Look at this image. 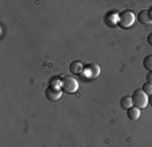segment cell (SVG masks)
Returning a JSON list of instances; mask_svg holds the SVG:
<instances>
[{"label": "cell", "instance_id": "cell-7", "mask_svg": "<svg viewBox=\"0 0 152 147\" xmlns=\"http://www.w3.org/2000/svg\"><path fill=\"white\" fill-rule=\"evenodd\" d=\"M69 71L73 75H82L83 71H84V67H83V64L79 60H73L69 64Z\"/></svg>", "mask_w": 152, "mask_h": 147}, {"label": "cell", "instance_id": "cell-4", "mask_svg": "<svg viewBox=\"0 0 152 147\" xmlns=\"http://www.w3.org/2000/svg\"><path fill=\"white\" fill-rule=\"evenodd\" d=\"M61 96H63V90L60 89V86H48L46 90H45V97H46L49 101H57L60 99Z\"/></svg>", "mask_w": 152, "mask_h": 147}, {"label": "cell", "instance_id": "cell-9", "mask_svg": "<svg viewBox=\"0 0 152 147\" xmlns=\"http://www.w3.org/2000/svg\"><path fill=\"white\" fill-rule=\"evenodd\" d=\"M120 105L122 109H129L133 106V101H132V96H124L122 98L120 99Z\"/></svg>", "mask_w": 152, "mask_h": 147}, {"label": "cell", "instance_id": "cell-1", "mask_svg": "<svg viewBox=\"0 0 152 147\" xmlns=\"http://www.w3.org/2000/svg\"><path fill=\"white\" fill-rule=\"evenodd\" d=\"M60 89L63 90V93L66 94H73L79 89V80L76 78L66 75V76H61L60 79Z\"/></svg>", "mask_w": 152, "mask_h": 147}, {"label": "cell", "instance_id": "cell-11", "mask_svg": "<svg viewBox=\"0 0 152 147\" xmlns=\"http://www.w3.org/2000/svg\"><path fill=\"white\" fill-rule=\"evenodd\" d=\"M142 91L147 94V96H152V83H148V82H145V83L142 85Z\"/></svg>", "mask_w": 152, "mask_h": 147}, {"label": "cell", "instance_id": "cell-6", "mask_svg": "<svg viewBox=\"0 0 152 147\" xmlns=\"http://www.w3.org/2000/svg\"><path fill=\"white\" fill-rule=\"evenodd\" d=\"M137 21L141 25H152V10H141L137 15Z\"/></svg>", "mask_w": 152, "mask_h": 147}, {"label": "cell", "instance_id": "cell-14", "mask_svg": "<svg viewBox=\"0 0 152 147\" xmlns=\"http://www.w3.org/2000/svg\"><path fill=\"white\" fill-rule=\"evenodd\" d=\"M148 104L152 106V96H149V97H148Z\"/></svg>", "mask_w": 152, "mask_h": 147}, {"label": "cell", "instance_id": "cell-8", "mask_svg": "<svg viewBox=\"0 0 152 147\" xmlns=\"http://www.w3.org/2000/svg\"><path fill=\"white\" fill-rule=\"evenodd\" d=\"M126 116L129 120H132V121H136V120H139L140 116H141V112H140V109L136 108V106H132V108H129L126 110Z\"/></svg>", "mask_w": 152, "mask_h": 147}, {"label": "cell", "instance_id": "cell-3", "mask_svg": "<svg viewBox=\"0 0 152 147\" xmlns=\"http://www.w3.org/2000/svg\"><path fill=\"white\" fill-rule=\"evenodd\" d=\"M132 101L133 106H136L139 109H144L148 105V96L142 91V89H137L132 93Z\"/></svg>", "mask_w": 152, "mask_h": 147}, {"label": "cell", "instance_id": "cell-12", "mask_svg": "<svg viewBox=\"0 0 152 147\" xmlns=\"http://www.w3.org/2000/svg\"><path fill=\"white\" fill-rule=\"evenodd\" d=\"M145 80L148 82V83H152V72H148V74H147Z\"/></svg>", "mask_w": 152, "mask_h": 147}, {"label": "cell", "instance_id": "cell-13", "mask_svg": "<svg viewBox=\"0 0 152 147\" xmlns=\"http://www.w3.org/2000/svg\"><path fill=\"white\" fill-rule=\"evenodd\" d=\"M147 42H148V44L152 46V33H149V34H148V37H147Z\"/></svg>", "mask_w": 152, "mask_h": 147}, {"label": "cell", "instance_id": "cell-2", "mask_svg": "<svg viewBox=\"0 0 152 147\" xmlns=\"http://www.w3.org/2000/svg\"><path fill=\"white\" fill-rule=\"evenodd\" d=\"M134 21H136V15L133 14L132 10H124L118 14V25H120L122 29H129V27H132Z\"/></svg>", "mask_w": 152, "mask_h": 147}, {"label": "cell", "instance_id": "cell-5", "mask_svg": "<svg viewBox=\"0 0 152 147\" xmlns=\"http://www.w3.org/2000/svg\"><path fill=\"white\" fill-rule=\"evenodd\" d=\"M83 74H86L88 79H95L96 76L101 75V67L96 63H90L88 65H86Z\"/></svg>", "mask_w": 152, "mask_h": 147}, {"label": "cell", "instance_id": "cell-10", "mask_svg": "<svg viewBox=\"0 0 152 147\" xmlns=\"http://www.w3.org/2000/svg\"><path fill=\"white\" fill-rule=\"evenodd\" d=\"M142 67L148 72H152V54H147L145 57L142 59Z\"/></svg>", "mask_w": 152, "mask_h": 147}]
</instances>
